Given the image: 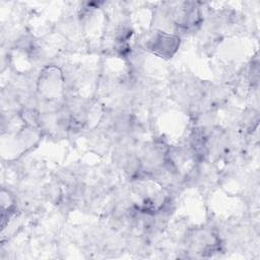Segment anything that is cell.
Wrapping results in <instances>:
<instances>
[{
	"label": "cell",
	"instance_id": "cell-1",
	"mask_svg": "<svg viewBox=\"0 0 260 260\" xmlns=\"http://www.w3.org/2000/svg\"><path fill=\"white\" fill-rule=\"evenodd\" d=\"M180 46V38L164 31L157 32L148 43L147 48L153 54L162 58H172Z\"/></svg>",
	"mask_w": 260,
	"mask_h": 260
}]
</instances>
